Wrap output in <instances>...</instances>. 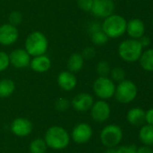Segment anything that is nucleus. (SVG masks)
Wrapping results in <instances>:
<instances>
[{"instance_id": "obj_1", "label": "nucleus", "mask_w": 153, "mask_h": 153, "mask_svg": "<svg viewBox=\"0 0 153 153\" xmlns=\"http://www.w3.org/2000/svg\"><path fill=\"white\" fill-rule=\"evenodd\" d=\"M101 26L109 39H117L126 32L127 21L123 16L113 13L105 18Z\"/></svg>"}, {"instance_id": "obj_2", "label": "nucleus", "mask_w": 153, "mask_h": 153, "mask_svg": "<svg viewBox=\"0 0 153 153\" xmlns=\"http://www.w3.org/2000/svg\"><path fill=\"white\" fill-rule=\"evenodd\" d=\"M44 141L48 147L53 150H62L69 145V135L64 128L55 126L47 130Z\"/></svg>"}, {"instance_id": "obj_3", "label": "nucleus", "mask_w": 153, "mask_h": 153, "mask_svg": "<svg viewBox=\"0 0 153 153\" xmlns=\"http://www.w3.org/2000/svg\"><path fill=\"white\" fill-rule=\"evenodd\" d=\"M48 47V39L41 31H33L30 33L25 39V50L31 56L44 55Z\"/></svg>"}, {"instance_id": "obj_4", "label": "nucleus", "mask_w": 153, "mask_h": 153, "mask_svg": "<svg viewBox=\"0 0 153 153\" xmlns=\"http://www.w3.org/2000/svg\"><path fill=\"white\" fill-rule=\"evenodd\" d=\"M142 47L138 39H125L118 47V54L120 57L128 63H133L140 59L142 54Z\"/></svg>"}, {"instance_id": "obj_5", "label": "nucleus", "mask_w": 153, "mask_h": 153, "mask_svg": "<svg viewBox=\"0 0 153 153\" xmlns=\"http://www.w3.org/2000/svg\"><path fill=\"white\" fill-rule=\"evenodd\" d=\"M115 96L119 102L124 104L129 103L136 98L137 87L132 81L124 80L115 87Z\"/></svg>"}, {"instance_id": "obj_6", "label": "nucleus", "mask_w": 153, "mask_h": 153, "mask_svg": "<svg viewBox=\"0 0 153 153\" xmlns=\"http://www.w3.org/2000/svg\"><path fill=\"white\" fill-rule=\"evenodd\" d=\"M93 89L97 97L102 100H107L115 95V85L107 76H99L95 81Z\"/></svg>"}, {"instance_id": "obj_7", "label": "nucleus", "mask_w": 153, "mask_h": 153, "mask_svg": "<svg viewBox=\"0 0 153 153\" xmlns=\"http://www.w3.org/2000/svg\"><path fill=\"white\" fill-rule=\"evenodd\" d=\"M123 138V133L119 126L115 125H110L105 127L100 134V139L102 143L108 147L113 148L119 144Z\"/></svg>"}, {"instance_id": "obj_8", "label": "nucleus", "mask_w": 153, "mask_h": 153, "mask_svg": "<svg viewBox=\"0 0 153 153\" xmlns=\"http://www.w3.org/2000/svg\"><path fill=\"white\" fill-rule=\"evenodd\" d=\"M115 4L114 0H93L91 13L98 18H106L114 13Z\"/></svg>"}, {"instance_id": "obj_9", "label": "nucleus", "mask_w": 153, "mask_h": 153, "mask_svg": "<svg viewBox=\"0 0 153 153\" xmlns=\"http://www.w3.org/2000/svg\"><path fill=\"white\" fill-rule=\"evenodd\" d=\"M19 32L16 26L10 23H5L0 26V44L3 46H11L18 39Z\"/></svg>"}, {"instance_id": "obj_10", "label": "nucleus", "mask_w": 153, "mask_h": 153, "mask_svg": "<svg viewBox=\"0 0 153 153\" xmlns=\"http://www.w3.org/2000/svg\"><path fill=\"white\" fill-rule=\"evenodd\" d=\"M31 56L25 49L17 48L12 51L9 55L10 64L16 68H25L30 65Z\"/></svg>"}, {"instance_id": "obj_11", "label": "nucleus", "mask_w": 153, "mask_h": 153, "mask_svg": "<svg viewBox=\"0 0 153 153\" xmlns=\"http://www.w3.org/2000/svg\"><path fill=\"white\" fill-rule=\"evenodd\" d=\"M10 128L14 134L20 137H23V136H27L32 133V124L27 118L18 117L12 122Z\"/></svg>"}, {"instance_id": "obj_12", "label": "nucleus", "mask_w": 153, "mask_h": 153, "mask_svg": "<svg viewBox=\"0 0 153 153\" xmlns=\"http://www.w3.org/2000/svg\"><path fill=\"white\" fill-rule=\"evenodd\" d=\"M71 135L77 143H87L92 136V128L86 123H80L74 127Z\"/></svg>"}, {"instance_id": "obj_13", "label": "nucleus", "mask_w": 153, "mask_h": 153, "mask_svg": "<svg viewBox=\"0 0 153 153\" xmlns=\"http://www.w3.org/2000/svg\"><path fill=\"white\" fill-rule=\"evenodd\" d=\"M110 116V107L104 100H98L91 108V117L96 122H104Z\"/></svg>"}, {"instance_id": "obj_14", "label": "nucleus", "mask_w": 153, "mask_h": 153, "mask_svg": "<svg viewBox=\"0 0 153 153\" xmlns=\"http://www.w3.org/2000/svg\"><path fill=\"white\" fill-rule=\"evenodd\" d=\"M126 32L131 39H139L145 33L144 22H142V20L139 18L131 19L129 22H127Z\"/></svg>"}, {"instance_id": "obj_15", "label": "nucleus", "mask_w": 153, "mask_h": 153, "mask_svg": "<svg viewBox=\"0 0 153 153\" xmlns=\"http://www.w3.org/2000/svg\"><path fill=\"white\" fill-rule=\"evenodd\" d=\"M94 104L93 97L88 93H79L74 97L72 100V106L73 108L80 112L87 111L92 108Z\"/></svg>"}, {"instance_id": "obj_16", "label": "nucleus", "mask_w": 153, "mask_h": 153, "mask_svg": "<svg viewBox=\"0 0 153 153\" xmlns=\"http://www.w3.org/2000/svg\"><path fill=\"white\" fill-rule=\"evenodd\" d=\"M59 86L67 91L73 90L77 85V79L73 73L69 71H62L60 73L57 78Z\"/></svg>"}, {"instance_id": "obj_17", "label": "nucleus", "mask_w": 153, "mask_h": 153, "mask_svg": "<svg viewBox=\"0 0 153 153\" xmlns=\"http://www.w3.org/2000/svg\"><path fill=\"white\" fill-rule=\"evenodd\" d=\"M30 66L32 70H33L34 72L41 74L50 70L51 66V61L47 56L41 55V56H33V58L31 59Z\"/></svg>"}, {"instance_id": "obj_18", "label": "nucleus", "mask_w": 153, "mask_h": 153, "mask_svg": "<svg viewBox=\"0 0 153 153\" xmlns=\"http://www.w3.org/2000/svg\"><path fill=\"white\" fill-rule=\"evenodd\" d=\"M84 66V58L81 54L74 53L72 54L68 60V69L71 73L79 72Z\"/></svg>"}, {"instance_id": "obj_19", "label": "nucleus", "mask_w": 153, "mask_h": 153, "mask_svg": "<svg viewBox=\"0 0 153 153\" xmlns=\"http://www.w3.org/2000/svg\"><path fill=\"white\" fill-rule=\"evenodd\" d=\"M127 119L133 126H141L145 122V112L142 108H133L128 112Z\"/></svg>"}, {"instance_id": "obj_20", "label": "nucleus", "mask_w": 153, "mask_h": 153, "mask_svg": "<svg viewBox=\"0 0 153 153\" xmlns=\"http://www.w3.org/2000/svg\"><path fill=\"white\" fill-rule=\"evenodd\" d=\"M139 61L142 69L148 72H153V48L142 52Z\"/></svg>"}, {"instance_id": "obj_21", "label": "nucleus", "mask_w": 153, "mask_h": 153, "mask_svg": "<svg viewBox=\"0 0 153 153\" xmlns=\"http://www.w3.org/2000/svg\"><path fill=\"white\" fill-rule=\"evenodd\" d=\"M15 90L14 82L10 79H3L0 81V98L10 97Z\"/></svg>"}, {"instance_id": "obj_22", "label": "nucleus", "mask_w": 153, "mask_h": 153, "mask_svg": "<svg viewBox=\"0 0 153 153\" xmlns=\"http://www.w3.org/2000/svg\"><path fill=\"white\" fill-rule=\"evenodd\" d=\"M140 139L146 145H153V126H144L141 129Z\"/></svg>"}, {"instance_id": "obj_23", "label": "nucleus", "mask_w": 153, "mask_h": 153, "mask_svg": "<svg viewBox=\"0 0 153 153\" xmlns=\"http://www.w3.org/2000/svg\"><path fill=\"white\" fill-rule=\"evenodd\" d=\"M108 39H109L108 36L103 31L102 29L91 33V40L95 45L97 46L106 45L108 42Z\"/></svg>"}, {"instance_id": "obj_24", "label": "nucleus", "mask_w": 153, "mask_h": 153, "mask_svg": "<svg viewBox=\"0 0 153 153\" xmlns=\"http://www.w3.org/2000/svg\"><path fill=\"white\" fill-rule=\"evenodd\" d=\"M47 144L43 139L37 138L33 140L30 144V152L31 153H44L47 150Z\"/></svg>"}, {"instance_id": "obj_25", "label": "nucleus", "mask_w": 153, "mask_h": 153, "mask_svg": "<svg viewBox=\"0 0 153 153\" xmlns=\"http://www.w3.org/2000/svg\"><path fill=\"white\" fill-rule=\"evenodd\" d=\"M112 81L121 82L125 80V72L123 68L121 67H115L113 70L110 71Z\"/></svg>"}, {"instance_id": "obj_26", "label": "nucleus", "mask_w": 153, "mask_h": 153, "mask_svg": "<svg viewBox=\"0 0 153 153\" xmlns=\"http://www.w3.org/2000/svg\"><path fill=\"white\" fill-rule=\"evenodd\" d=\"M110 65L106 61H100L96 65V72L99 76H107L110 74Z\"/></svg>"}, {"instance_id": "obj_27", "label": "nucleus", "mask_w": 153, "mask_h": 153, "mask_svg": "<svg viewBox=\"0 0 153 153\" xmlns=\"http://www.w3.org/2000/svg\"><path fill=\"white\" fill-rule=\"evenodd\" d=\"M8 21H9V23L14 25V26H16L18 24H20L23 21V14L21 12L19 11H13L9 16H8Z\"/></svg>"}, {"instance_id": "obj_28", "label": "nucleus", "mask_w": 153, "mask_h": 153, "mask_svg": "<svg viewBox=\"0 0 153 153\" xmlns=\"http://www.w3.org/2000/svg\"><path fill=\"white\" fill-rule=\"evenodd\" d=\"M10 65L9 56L3 51H0V72L5 71Z\"/></svg>"}, {"instance_id": "obj_29", "label": "nucleus", "mask_w": 153, "mask_h": 153, "mask_svg": "<svg viewBox=\"0 0 153 153\" xmlns=\"http://www.w3.org/2000/svg\"><path fill=\"white\" fill-rule=\"evenodd\" d=\"M77 4L81 10L90 12L93 6V0H77Z\"/></svg>"}, {"instance_id": "obj_30", "label": "nucleus", "mask_w": 153, "mask_h": 153, "mask_svg": "<svg viewBox=\"0 0 153 153\" xmlns=\"http://www.w3.org/2000/svg\"><path fill=\"white\" fill-rule=\"evenodd\" d=\"M69 106V103L68 100H66L64 98H60L55 102L56 109L59 111H65L66 109H68Z\"/></svg>"}, {"instance_id": "obj_31", "label": "nucleus", "mask_w": 153, "mask_h": 153, "mask_svg": "<svg viewBox=\"0 0 153 153\" xmlns=\"http://www.w3.org/2000/svg\"><path fill=\"white\" fill-rule=\"evenodd\" d=\"M81 55L84 59H92L96 56V50L92 47H87L83 50Z\"/></svg>"}, {"instance_id": "obj_32", "label": "nucleus", "mask_w": 153, "mask_h": 153, "mask_svg": "<svg viewBox=\"0 0 153 153\" xmlns=\"http://www.w3.org/2000/svg\"><path fill=\"white\" fill-rule=\"evenodd\" d=\"M116 152H117V153H136L137 152V148L135 145L123 146V147L117 149Z\"/></svg>"}, {"instance_id": "obj_33", "label": "nucleus", "mask_w": 153, "mask_h": 153, "mask_svg": "<svg viewBox=\"0 0 153 153\" xmlns=\"http://www.w3.org/2000/svg\"><path fill=\"white\" fill-rule=\"evenodd\" d=\"M138 40H139L141 46L142 47V48H148V47L151 45V39H150L149 37L145 36V35H143V36H142V38H140Z\"/></svg>"}, {"instance_id": "obj_34", "label": "nucleus", "mask_w": 153, "mask_h": 153, "mask_svg": "<svg viewBox=\"0 0 153 153\" xmlns=\"http://www.w3.org/2000/svg\"><path fill=\"white\" fill-rule=\"evenodd\" d=\"M145 121L151 125V126H153V108L148 110L146 113H145Z\"/></svg>"}, {"instance_id": "obj_35", "label": "nucleus", "mask_w": 153, "mask_h": 153, "mask_svg": "<svg viewBox=\"0 0 153 153\" xmlns=\"http://www.w3.org/2000/svg\"><path fill=\"white\" fill-rule=\"evenodd\" d=\"M100 29H102V26H101L99 23H97V22H93V23H91V24L89 25V27H88V30H89L90 34H91L92 32H94V31H96V30H100Z\"/></svg>"}, {"instance_id": "obj_36", "label": "nucleus", "mask_w": 153, "mask_h": 153, "mask_svg": "<svg viewBox=\"0 0 153 153\" xmlns=\"http://www.w3.org/2000/svg\"><path fill=\"white\" fill-rule=\"evenodd\" d=\"M136 153H153V151L149 147H141L137 150Z\"/></svg>"}, {"instance_id": "obj_37", "label": "nucleus", "mask_w": 153, "mask_h": 153, "mask_svg": "<svg viewBox=\"0 0 153 153\" xmlns=\"http://www.w3.org/2000/svg\"><path fill=\"white\" fill-rule=\"evenodd\" d=\"M105 153H117L116 150L115 149H113V148H109L106 152Z\"/></svg>"}, {"instance_id": "obj_38", "label": "nucleus", "mask_w": 153, "mask_h": 153, "mask_svg": "<svg viewBox=\"0 0 153 153\" xmlns=\"http://www.w3.org/2000/svg\"><path fill=\"white\" fill-rule=\"evenodd\" d=\"M152 27H153V20H152Z\"/></svg>"}]
</instances>
